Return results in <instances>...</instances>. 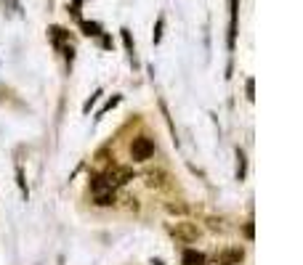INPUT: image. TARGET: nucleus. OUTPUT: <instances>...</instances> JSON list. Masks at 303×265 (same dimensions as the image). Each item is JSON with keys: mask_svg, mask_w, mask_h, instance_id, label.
I'll return each mask as SVG.
<instances>
[{"mask_svg": "<svg viewBox=\"0 0 303 265\" xmlns=\"http://www.w3.org/2000/svg\"><path fill=\"white\" fill-rule=\"evenodd\" d=\"M152 154H154V143H152V138H146V135L133 138V143H130V157H133L136 162H146V159H152Z\"/></svg>", "mask_w": 303, "mask_h": 265, "instance_id": "f257e3e1", "label": "nucleus"}, {"mask_svg": "<svg viewBox=\"0 0 303 265\" xmlns=\"http://www.w3.org/2000/svg\"><path fill=\"white\" fill-rule=\"evenodd\" d=\"M130 178H133V170L130 167H112V170H106V173L101 175V181H104L106 189H117V186L128 183Z\"/></svg>", "mask_w": 303, "mask_h": 265, "instance_id": "f03ea898", "label": "nucleus"}, {"mask_svg": "<svg viewBox=\"0 0 303 265\" xmlns=\"http://www.w3.org/2000/svg\"><path fill=\"white\" fill-rule=\"evenodd\" d=\"M170 233H173L176 239L186 241V244L197 241V236H200V231H197V225H194V223H176V225H170Z\"/></svg>", "mask_w": 303, "mask_h": 265, "instance_id": "7ed1b4c3", "label": "nucleus"}, {"mask_svg": "<svg viewBox=\"0 0 303 265\" xmlns=\"http://www.w3.org/2000/svg\"><path fill=\"white\" fill-rule=\"evenodd\" d=\"M242 260H245L242 249H223V252L218 255V263L221 265H239Z\"/></svg>", "mask_w": 303, "mask_h": 265, "instance_id": "20e7f679", "label": "nucleus"}, {"mask_svg": "<svg viewBox=\"0 0 303 265\" xmlns=\"http://www.w3.org/2000/svg\"><path fill=\"white\" fill-rule=\"evenodd\" d=\"M184 265H205V255L197 252V249H186L184 257H181Z\"/></svg>", "mask_w": 303, "mask_h": 265, "instance_id": "39448f33", "label": "nucleus"}, {"mask_svg": "<svg viewBox=\"0 0 303 265\" xmlns=\"http://www.w3.org/2000/svg\"><path fill=\"white\" fill-rule=\"evenodd\" d=\"M162 183H165V173H162V170H149V173H146V186H149V189H160Z\"/></svg>", "mask_w": 303, "mask_h": 265, "instance_id": "423d86ee", "label": "nucleus"}, {"mask_svg": "<svg viewBox=\"0 0 303 265\" xmlns=\"http://www.w3.org/2000/svg\"><path fill=\"white\" fill-rule=\"evenodd\" d=\"M80 29H83V35H88V37L101 35V24H96V21H80Z\"/></svg>", "mask_w": 303, "mask_h": 265, "instance_id": "0eeeda50", "label": "nucleus"}, {"mask_svg": "<svg viewBox=\"0 0 303 265\" xmlns=\"http://www.w3.org/2000/svg\"><path fill=\"white\" fill-rule=\"evenodd\" d=\"M48 35H51V40H53V45H56V48H61V45H64L67 32H64L61 27H51V29H48Z\"/></svg>", "mask_w": 303, "mask_h": 265, "instance_id": "6e6552de", "label": "nucleus"}, {"mask_svg": "<svg viewBox=\"0 0 303 265\" xmlns=\"http://www.w3.org/2000/svg\"><path fill=\"white\" fill-rule=\"evenodd\" d=\"M96 204H101V207L114 204V191H104V194H99V197H96Z\"/></svg>", "mask_w": 303, "mask_h": 265, "instance_id": "1a4fd4ad", "label": "nucleus"}, {"mask_svg": "<svg viewBox=\"0 0 303 265\" xmlns=\"http://www.w3.org/2000/svg\"><path fill=\"white\" fill-rule=\"evenodd\" d=\"M117 104H120V96H112V98H109V101H106V104H104V109H101V112H99V117H96V120H101V117H104L106 112H112V109L117 106Z\"/></svg>", "mask_w": 303, "mask_h": 265, "instance_id": "9d476101", "label": "nucleus"}, {"mask_svg": "<svg viewBox=\"0 0 303 265\" xmlns=\"http://www.w3.org/2000/svg\"><path fill=\"white\" fill-rule=\"evenodd\" d=\"M237 159H239V165H237V178L242 181V178H245V151H242V149H237Z\"/></svg>", "mask_w": 303, "mask_h": 265, "instance_id": "9b49d317", "label": "nucleus"}, {"mask_svg": "<svg viewBox=\"0 0 303 265\" xmlns=\"http://www.w3.org/2000/svg\"><path fill=\"white\" fill-rule=\"evenodd\" d=\"M162 27H165V19H157V27H154V43H160L162 40Z\"/></svg>", "mask_w": 303, "mask_h": 265, "instance_id": "f8f14e48", "label": "nucleus"}, {"mask_svg": "<svg viewBox=\"0 0 303 265\" xmlns=\"http://www.w3.org/2000/svg\"><path fill=\"white\" fill-rule=\"evenodd\" d=\"M168 212H178V215H184L186 212V204H181V201H173V204H168Z\"/></svg>", "mask_w": 303, "mask_h": 265, "instance_id": "ddd939ff", "label": "nucleus"}, {"mask_svg": "<svg viewBox=\"0 0 303 265\" xmlns=\"http://www.w3.org/2000/svg\"><path fill=\"white\" fill-rule=\"evenodd\" d=\"M120 32H122V40H125V48L133 53V40H130V32H128V29H120Z\"/></svg>", "mask_w": 303, "mask_h": 265, "instance_id": "4468645a", "label": "nucleus"}, {"mask_svg": "<svg viewBox=\"0 0 303 265\" xmlns=\"http://www.w3.org/2000/svg\"><path fill=\"white\" fill-rule=\"evenodd\" d=\"M99 96H101V93H96V96H91L88 101H85V106H83V112H91V106H93V104H96V98H99Z\"/></svg>", "mask_w": 303, "mask_h": 265, "instance_id": "2eb2a0df", "label": "nucleus"}, {"mask_svg": "<svg viewBox=\"0 0 303 265\" xmlns=\"http://www.w3.org/2000/svg\"><path fill=\"white\" fill-rule=\"evenodd\" d=\"M245 90H247V98L253 101V98H255V96H253V90H255V82H253V80H247V85H245Z\"/></svg>", "mask_w": 303, "mask_h": 265, "instance_id": "dca6fc26", "label": "nucleus"}, {"mask_svg": "<svg viewBox=\"0 0 303 265\" xmlns=\"http://www.w3.org/2000/svg\"><path fill=\"white\" fill-rule=\"evenodd\" d=\"M245 236H247V239H253V236H255V231H253V223H247V225H245Z\"/></svg>", "mask_w": 303, "mask_h": 265, "instance_id": "f3484780", "label": "nucleus"}]
</instances>
